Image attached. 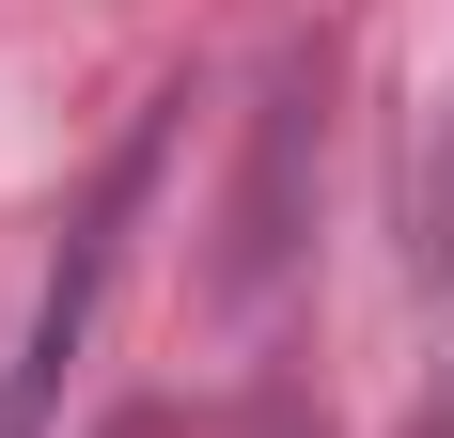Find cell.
I'll return each instance as SVG.
<instances>
[{"instance_id":"2","label":"cell","mask_w":454,"mask_h":438,"mask_svg":"<svg viewBox=\"0 0 454 438\" xmlns=\"http://www.w3.org/2000/svg\"><path fill=\"white\" fill-rule=\"evenodd\" d=\"M423 282H454V110H439V157H423Z\"/></svg>"},{"instance_id":"1","label":"cell","mask_w":454,"mask_h":438,"mask_svg":"<svg viewBox=\"0 0 454 438\" xmlns=\"http://www.w3.org/2000/svg\"><path fill=\"white\" fill-rule=\"evenodd\" d=\"M173 110H188V94H157V110L110 141L94 204L63 219L47 298H32V345L0 360V438H47V407H63V376H79V345H94V298H110V266H126V235H141V204H157V173H173Z\"/></svg>"}]
</instances>
